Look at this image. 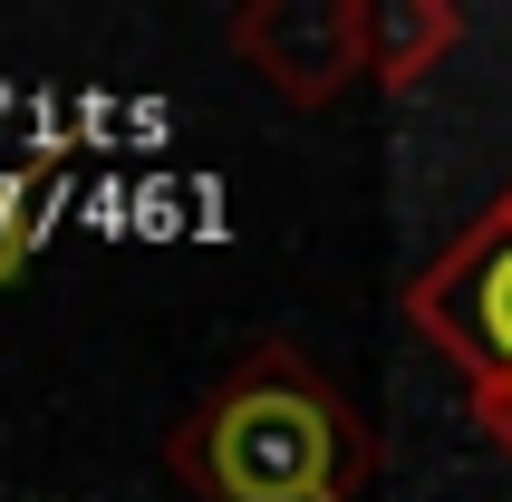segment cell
<instances>
[{
	"mask_svg": "<svg viewBox=\"0 0 512 502\" xmlns=\"http://www.w3.org/2000/svg\"><path fill=\"white\" fill-rule=\"evenodd\" d=\"M203 474L242 502H300L319 483V445H310V406L300 396H242L223 406L213 445H203Z\"/></svg>",
	"mask_w": 512,
	"mask_h": 502,
	"instance_id": "1",
	"label": "cell"
},
{
	"mask_svg": "<svg viewBox=\"0 0 512 502\" xmlns=\"http://www.w3.org/2000/svg\"><path fill=\"white\" fill-rule=\"evenodd\" d=\"M20 251H29V194L0 174V280L20 271Z\"/></svg>",
	"mask_w": 512,
	"mask_h": 502,
	"instance_id": "2",
	"label": "cell"
},
{
	"mask_svg": "<svg viewBox=\"0 0 512 502\" xmlns=\"http://www.w3.org/2000/svg\"><path fill=\"white\" fill-rule=\"evenodd\" d=\"M493 300H503V329H512V271H503V290H493Z\"/></svg>",
	"mask_w": 512,
	"mask_h": 502,
	"instance_id": "3",
	"label": "cell"
}]
</instances>
